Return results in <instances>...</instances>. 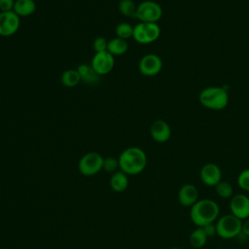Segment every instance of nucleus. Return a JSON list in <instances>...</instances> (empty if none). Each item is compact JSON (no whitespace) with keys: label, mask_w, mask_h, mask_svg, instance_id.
<instances>
[{"label":"nucleus","mask_w":249,"mask_h":249,"mask_svg":"<svg viewBox=\"0 0 249 249\" xmlns=\"http://www.w3.org/2000/svg\"><path fill=\"white\" fill-rule=\"evenodd\" d=\"M104 158L97 152H89L79 160V171L85 176H92L103 169Z\"/></svg>","instance_id":"0eeeda50"},{"label":"nucleus","mask_w":249,"mask_h":249,"mask_svg":"<svg viewBox=\"0 0 249 249\" xmlns=\"http://www.w3.org/2000/svg\"><path fill=\"white\" fill-rule=\"evenodd\" d=\"M90 65L99 76L109 74L115 65L114 55L108 51L95 53L91 58Z\"/></svg>","instance_id":"9d476101"},{"label":"nucleus","mask_w":249,"mask_h":249,"mask_svg":"<svg viewBox=\"0 0 249 249\" xmlns=\"http://www.w3.org/2000/svg\"><path fill=\"white\" fill-rule=\"evenodd\" d=\"M199 103L210 110H223L229 104V93L223 87H207L198 94Z\"/></svg>","instance_id":"7ed1b4c3"},{"label":"nucleus","mask_w":249,"mask_h":249,"mask_svg":"<svg viewBox=\"0 0 249 249\" xmlns=\"http://www.w3.org/2000/svg\"><path fill=\"white\" fill-rule=\"evenodd\" d=\"M169 249H180V248H178V247H172V248H169Z\"/></svg>","instance_id":"c756f323"},{"label":"nucleus","mask_w":249,"mask_h":249,"mask_svg":"<svg viewBox=\"0 0 249 249\" xmlns=\"http://www.w3.org/2000/svg\"><path fill=\"white\" fill-rule=\"evenodd\" d=\"M13 11L20 17H29L36 11V3L34 0H16Z\"/></svg>","instance_id":"dca6fc26"},{"label":"nucleus","mask_w":249,"mask_h":249,"mask_svg":"<svg viewBox=\"0 0 249 249\" xmlns=\"http://www.w3.org/2000/svg\"><path fill=\"white\" fill-rule=\"evenodd\" d=\"M137 5L134 3L133 0H121L118 4L119 12L128 18H135Z\"/></svg>","instance_id":"412c9836"},{"label":"nucleus","mask_w":249,"mask_h":249,"mask_svg":"<svg viewBox=\"0 0 249 249\" xmlns=\"http://www.w3.org/2000/svg\"><path fill=\"white\" fill-rule=\"evenodd\" d=\"M220 214L218 203L209 198L198 199L190 210V218L193 224L196 227H204L214 223Z\"/></svg>","instance_id":"f257e3e1"},{"label":"nucleus","mask_w":249,"mask_h":249,"mask_svg":"<svg viewBox=\"0 0 249 249\" xmlns=\"http://www.w3.org/2000/svg\"><path fill=\"white\" fill-rule=\"evenodd\" d=\"M119 165L127 175L141 173L147 164V156L139 147H129L124 150L119 157Z\"/></svg>","instance_id":"f03ea898"},{"label":"nucleus","mask_w":249,"mask_h":249,"mask_svg":"<svg viewBox=\"0 0 249 249\" xmlns=\"http://www.w3.org/2000/svg\"><path fill=\"white\" fill-rule=\"evenodd\" d=\"M128 50V43L126 40L121 39L119 37H115L108 41V46H107V51L115 55H123Z\"/></svg>","instance_id":"a211bd4d"},{"label":"nucleus","mask_w":249,"mask_h":249,"mask_svg":"<svg viewBox=\"0 0 249 249\" xmlns=\"http://www.w3.org/2000/svg\"><path fill=\"white\" fill-rule=\"evenodd\" d=\"M20 25V18L14 12H0V36L10 37L16 34Z\"/></svg>","instance_id":"1a4fd4ad"},{"label":"nucleus","mask_w":249,"mask_h":249,"mask_svg":"<svg viewBox=\"0 0 249 249\" xmlns=\"http://www.w3.org/2000/svg\"><path fill=\"white\" fill-rule=\"evenodd\" d=\"M119 167H120L119 160H117L113 157H107V158L104 159V160H103V169L105 171L115 173Z\"/></svg>","instance_id":"393cba45"},{"label":"nucleus","mask_w":249,"mask_h":249,"mask_svg":"<svg viewBox=\"0 0 249 249\" xmlns=\"http://www.w3.org/2000/svg\"><path fill=\"white\" fill-rule=\"evenodd\" d=\"M242 233L249 237V218L242 221Z\"/></svg>","instance_id":"c85d7f7f"},{"label":"nucleus","mask_w":249,"mask_h":249,"mask_svg":"<svg viewBox=\"0 0 249 249\" xmlns=\"http://www.w3.org/2000/svg\"><path fill=\"white\" fill-rule=\"evenodd\" d=\"M216 228L217 235L224 239H231L242 233V221L230 213L218 219Z\"/></svg>","instance_id":"20e7f679"},{"label":"nucleus","mask_w":249,"mask_h":249,"mask_svg":"<svg viewBox=\"0 0 249 249\" xmlns=\"http://www.w3.org/2000/svg\"><path fill=\"white\" fill-rule=\"evenodd\" d=\"M205 234L207 235V237H213L217 234V228H216V224L214 223H211V224H208L204 227H202Z\"/></svg>","instance_id":"cd10ccee"},{"label":"nucleus","mask_w":249,"mask_h":249,"mask_svg":"<svg viewBox=\"0 0 249 249\" xmlns=\"http://www.w3.org/2000/svg\"><path fill=\"white\" fill-rule=\"evenodd\" d=\"M160 35V25L156 22H139L133 26L132 38L139 44L154 43Z\"/></svg>","instance_id":"39448f33"},{"label":"nucleus","mask_w":249,"mask_h":249,"mask_svg":"<svg viewBox=\"0 0 249 249\" xmlns=\"http://www.w3.org/2000/svg\"><path fill=\"white\" fill-rule=\"evenodd\" d=\"M238 187L246 192H249V168L242 170L237 176Z\"/></svg>","instance_id":"b1692460"},{"label":"nucleus","mask_w":249,"mask_h":249,"mask_svg":"<svg viewBox=\"0 0 249 249\" xmlns=\"http://www.w3.org/2000/svg\"><path fill=\"white\" fill-rule=\"evenodd\" d=\"M162 9L160 5L152 0L142 1L137 5L135 18L140 22H156L161 18Z\"/></svg>","instance_id":"423d86ee"},{"label":"nucleus","mask_w":249,"mask_h":249,"mask_svg":"<svg viewBox=\"0 0 249 249\" xmlns=\"http://www.w3.org/2000/svg\"><path fill=\"white\" fill-rule=\"evenodd\" d=\"M0 249H2V248H1V247H0Z\"/></svg>","instance_id":"7c9ffc66"},{"label":"nucleus","mask_w":249,"mask_h":249,"mask_svg":"<svg viewBox=\"0 0 249 249\" xmlns=\"http://www.w3.org/2000/svg\"><path fill=\"white\" fill-rule=\"evenodd\" d=\"M115 33L117 37L126 40L132 38L133 34V26L128 22H121L115 28Z\"/></svg>","instance_id":"5701e85b"},{"label":"nucleus","mask_w":249,"mask_h":249,"mask_svg":"<svg viewBox=\"0 0 249 249\" xmlns=\"http://www.w3.org/2000/svg\"><path fill=\"white\" fill-rule=\"evenodd\" d=\"M79 75L81 77V82L87 85H95L98 83L100 76L95 72L90 64L83 63L80 64L77 68Z\"/></svg>","instance_id":"2eb2a0df"},{"label":"nucleus","mask_w":249,"mask_h":249,"mask_svg":"<svg viewBox=\"0 0 249 249\" xmlns=\"http://www.w3.org/2000/svg\"><path fill=\"white\" fill-rule=\"evenodd\" d=\"M60 81L64 87L74 88L81 82V77L77 69H67L62 73Z\"/></svg>","instance_id":"aec40b11"},{"label":"nucleus","mask_w":249,"mask_h":249,"mask_svg":"<svg viewBox=\"0 0 249 249\" xmlns=\"http://www.w3.org/2000/svg\"><path fill=\"white\" fill-rule=\"evenodd\" d=\"M199 178L204 185L208 187H215L220 181H222V170L216 163H205L200 168Z\"/></svg>","instance_id":"f8f14e48"},{"label":"nucleus","mask_w":249,"mask_h":249,"mask_svg":"<svg viewBox=\"0 0 249 249\" xmlns=\"http://www.w3.org/2000/svg\"><path fill=\"white\" fill-rule=\"evenodd\" d=\"M214 188L217 195L222 198H231L233 196V187L230 182L222 180Z\"/></svg>","instance_id":"4be33fe9"},{"label":"nucleus","mask_w":249,"mask_h":249,"mask_svg":"<svg viewBox=\"0 0 249 249\" xmlns=\"http://www.w3.org/2000/svg\"><path fill=\"white\" fill-rule=\"evenodd\" d=\"M110 187L115 192H124L128 187L127 174L121 171H116L110 178Z\"/></svg>","instance_id":"f3484780"},{"label":"nucleus","mask_w":249,"mask_h":249,"mask_svg":"<svg viewBox=\"0 0 249 249\" xmlns=\"http://www.w3.org/2000/svg\"><path fill=\"white\" fill-rule=\"evenodd\" d=\"M107 46H108V41L104 37H97L93 40L92 43V48L95 53H100V52H105L107 51Z\"/></svg>","instance_id":"a878e982"},{"label":"nucleus","mask_w":249,"mask_h":249,"mask_svg":"<svg viewBox=\"0 0 249 249\" xmlns=\"http://www.w3.org/2000/svg\"><path fill=\"white\" fill-rule=\"evenodd\" d=\"M16 0H0V11L9 12L13 11Z\"/></svg>","instance_id":"bb28decb"},{"label":"nucleus","mask_w":249,"mask_h":249,"mask_svg":"<svg viewBox=\"0 0 249 249\" xmlns=\"http://www.w3.org/2000/svg\"><path fill=\"white\" fill-rule=\"evenodd\" d=\"M207 239H208L207 235L205 234L203 229L200 227H196V229L191 232L189 237L190 244L195 249L202 248L206 244Z\"/></svg>","instance_id":"6ab92c4d"},{"label":"nucleus","mask_w":249,"mask_h":249,"mask_svg":"<svg viewBox=\"0 0 249 249\" xmlns=\"http://www.w3.org/2000/svg\"><path fill=\"white\" fill-rule=\"evenodd\" d=\"M231 214L234 215L241 221L249 218V196L243 194H236L230 200Z\"/></svg>","instance_id":"9b49d317"},{"label":"nucleus","mask_w":249,"mask_h":249,"mask_svg":"<svg viewBox=\"0 0 249 249\" xmlns=\"http://www.w3.org/2000/svg\"><path fill=\"white\" fill-rule=\"evenodd\" d=\"M162 69V60L156 53H147L143 55L138 63L139 72L147 77L158 75Z\"/></svg>","instance_id":"6e6552de"},{"label":"nucleus","mask_w":249,"mask_h":249,"mask_svg":"<svg viewBox=\"0 0 249 249\" xmlns=\"http://www.w3.org/2000/svg\"><path fill=\"white\" fill-rule=\"evenodd\" d=\"M178 201L184 207H192L198 200V191L194 184H184L178 191Z\"/></svg>","instance_id":"4468645a"},{"label":"nucleus","mask_w":249,"mask_h":249,"mask_svg":"<svg viewBox=\"0 0 249 249\" xmlns=\"http://www.w3.org/2000/svg\"><path fill=\"white\" fill-rule=\"evenodd\" d=\"M150 134L156 142L164 143L168 141L171 136L170 125L163 120H156L151 124Z\"/></svg>","instance_id":"ddd939ff"}]
</instances>
